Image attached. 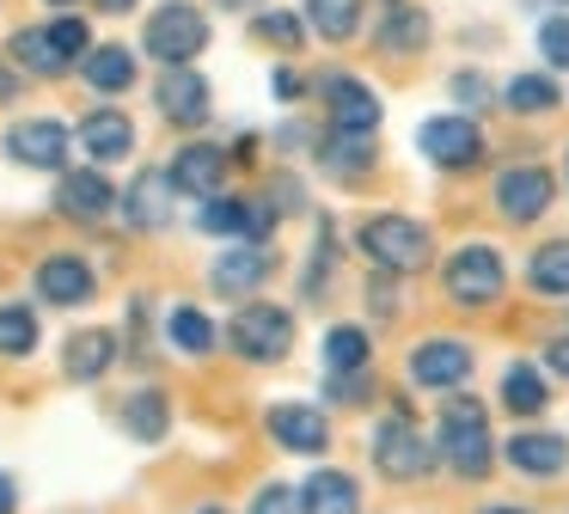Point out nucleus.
I'll return each instance as SVG.
<instances>
[{"label": "nucleus", "instance_id": "f257e3e1", "mask_svg": "<svg viewBox=\"0 0 569 514\" xmlns=\"http://www.w3.org/2000/svg\"><path fill=\"white\" fill-rule=\"evenodd\" d=\"M435 459L459 477V484H483L496 465V435H490V411L466 392H447L441 423H435Z\"/></svg>", "mask_w": 569, "mask_h": 514}, {"label": "nucleus", "instance_id": "f03ea898", "mask_svg": "<svg viewBox=\"0 0 569 514\" xmlns=\"http://www.w3.org/2000/svg\"><path fill=\"white\" fill-rule=\"evenodd\" d=\"M356 245L373 264V276H417V269H429V257H435L429 227L410 220V215H392V208H386V215H361L356 220Z\"/></svg>", "mask_w": 569, "mask_h": 514}, {"label": "nucleus", "instance_id": "7ed1b4c3", "mask_svg": "<svg viewBox=\"0 0 569 514\" xmlns=\"http://www.w3.org/2000/svg\"><path fill=\"white\" fill-rule=\"evenodd\" d=\"M227 349H233L239 362H251V367L288 362V349H295V313L276 306V300H246L233 318H227Z\"/></svg>", "mask_w": 569, "mask_h": 514}, {"label": "nucleus", "instance_id": "20e7f679", "mask_svg": "<svg viewBox=\"0 0 569 514\" xmlns=\"http://www.w3.org/2000/svg\"><path fill=\"white\" fill-rule=\"evenodd\" d=\"M141 49H148L160 68H190V61L209 49V12H202L197 0H166V7L148 12Z\"/></svg>", "mask_w": 569, "mask_h": 514}, {"label": "nucleus", "instance_id": "39448f33", "mask_svg": "<svg viewBox=\"0 0 569 514\" xmlns=\"http://www.w3.org/2000/svg\"><path fill=\"white\" fill-rule=\"evenodd\" d=\"M368 459L386 484H422V477L441 465L435 459V441H422V428L410 423V416H380V423H373Z\"/></svg>", "mask_w": 569, "mask_h": 514}, {"label": "nucleus", "instance_id": "423d86ee", "mask_svg": "<svg viewBox=\"0 0 569 514\" xmlns=\"http://www.w3.org/2000/svg\"><path fill=\"white\" fill-rule=\"evenodd\" d=\"M441 288H447V300L466 306V313L496 306V300L508 294V264H502V251H496V245H483V239L459 245V251L447 257V269H441Z\"/></svg>", "mask_w": 569, "mask_h": 514}, {"label": "nucleus", "instance_id": "0eeeda50", "mask_svg": "<svg viewBox=\"0 0 569 514\" xmlns=\"http://www.w3.org/2000/svg\"><path fill=\"white\" fill-rule=\"evenodd\" d=\"M557 208V178L539 166V159H515V166L496 171V215L515 220V227H532Z\"/></svg>", "mask_w": 569, "mask_h": 514}, {"label": "nucleus", "instance_id": "6e6552de", "mask_svg": "<svg viewBox=\"0 0 569 514\" xmlns=\"http://www.w3.org/2000/svg\"><path fill=\"white\" fill-rule=\"evenodd\" d=\"M417 154L429 159V166H441V171H471L483 159L478 117H459V110H447V117H422L417 122Z\"/></svg>", "mask_w": 569, "mask_h": 514}, {"label": "nucleus", "instance_id": "1a4fd4ad", "mask_svg": "<svg viewBox=\"0 0 569 514\" xmlns=\"http://www.w3.org/2000/svg\"><path fill=\"white\" fill-rule=\"evenodd\" d=\"M7 159L26 171H68V154H74V129L62 117H26L0 135Z\"/></svg>", "mask_w": 569, "mask_h": 514}, {"label": "nucleus", "instance_id": "9d476101", "mask_svg": "<svg viewBox=\"0 0 569 514\" xmlns=\"http://www.w3.org/2000/svg\"><path fill=\"white\" fill-rule=\"evenodd\" d=\"M319 98H325V122H331V135H373L380 117H386L380 92H373L368 80H356V73H325Z\"/></svg>", "mask_w": 569, "mask_h": 514}, {"label": "nucleus", "instance_id": "9b49d317", "mask_svg": "<svg viewBox=\"0 0 569 514\" xmlns=\"http://www.w3.org/2000/svg\"><path fill=\"white\" fill-rule=\"evenodd\" d=\"M471 367H478V355H471L466 337H422L417 349H410L405 374H410V386H422V392H459L471 379Z\"/></svg>", "mask_w": 569, "mask_h": 514}, {"label": "nucleus", "instance_id": "f8f14e48", "mask_svg": "<svg viewBox=\"0 0 569 514\" xmlns=\"http://www.w3.org/2000/svg\"><path fill=\"white\" fill-rule=\"evenodd\" d=\"M263 428H270L276 447L300 453V459H319V453L331 447V416H325L319 404H300V398L270 404V411H263Z\"/></svg>", "mask_w": 569, "mask_h": 514}, {"label": "nucleus", "instance_id": "ddd939ff", "mask_svg": "<svg viewBox=\"0 0 569 514\" xmlns=\"http://www.w3.org/2000/svg\"><path fill=\"white\" fill-rule=\"evenodd\" d=\"M166 184H172V196H197V202L221 196L227 190V147H214V141L178 147L172 166H166Z\"/></svg>", "mask_w": 569, "mask_h": 514}, {"label": "nucleus", "instance_id": "4468645a", "mask_svg": "<svg viewBox=\"0 0 569 514\" xmlns=\"http://www.w3.org/2000/svg\"><path fill=\"white\" fill-rule=\"evenodd\" d=\"M153 105H160V117L178 122V129H202L209 110H214V92L197 68H166L160 86H153Z\"/></svg>", "mask_w": 569, "mask_h": 514}, {"label": "nucleus", "instance_id": "2eb2a0df", "mask_svg": "<svg viewBox=\"0 0 569 514\" xmlns=\"http://www.w3.org/2000/svg\"><path fill=\"white\" fill-rule=\"evenodd\" d=\"M496 453L520 477H563L569 472V435H557V428H515Z\"/></svg>", "mask_w": 569, "mask_h": 514}, {"label": "nucleus", "instance_id": "dca6fc26", "mask_svg": "<svg viewBox=\"0 0 569 514\" xmlns=\"http://www.w3.org/2000/svg\"><path fill=\"white\" fill-rule=\"evenodd\" d=\"M74 141H80V154H87L92 166H117V159L136 154V122H129V110L99 105V110H87V117H80Z\"/></svg>", "mask_w": 569, "mask_h": 514}, {"label": "nucleus", "instance_id": "f3484780", "mask_svg": "<svg viewBox=\"0 0 569 514\" xmlns=\"http://www.w3.org/2000/svg\"><path fill=\"white\" fill-rule=\"evenodd\" d=\"M270 269H276V251H270V245H227V251L209 264V288L246 300V294H258L263 281H270Z\"/></svg>", "mask_w": 569, "mask_h": 514}, {"label": "nucleus", "instance_id": "a211bd4d", "mask_svg": "<svg viewBox=\"0 0 569 514\" xmlns=\"http://www.w3.org/2000/svg\"><path fill=\"white\" fill-rule=\"evenodd\" d=\"M117 208V184L104 178L99 166H80V171H62L56 178V215H68V220H104Z\"/></svg>", "mask_w": 569, "mask_h": 514}, {"label": "nucleus", "instance_id": "6ab92c4d", "mask_svg": "<svg viewBox=\"0 0 569 514\" xmlns=\"http://www.w3.org/2000/svg\"><path fill=\"white\" fill-rule=\"evenodd\" d=\"M38 294L50 306H87L92 294H99V276H92L87 257L56 251V257H43V264H38Z\"/></svg>", "mask_w": 569, "mask_h": 514}, {"label": "nucleus", "instance_id": "aec40b11", "mask_svg": "<svg viewBox=\"0 0 569 514\" xmlns=\"http://www.w3.org/2000/svg\"><path fill=\"white\" fill-rule=\"evenodd\" d=\"M117 208H123V220L136 233H160L172 220V184H166V171L148 166L129 190H117Z\"/></svg>", "mask_w": 569, "mask_h": 514}, {"label": "nucleus", "instance_id": "412c9836", "mask_svg": "<svg viewBox=\"0 0 569 514\" xmlns=\"http://www.w3.org/2000/svg\"><path fill=\"white\" fill-rule=\"evenodd\" d=\"M300 496V514H361V484L337 465H319L307 484H295Z\"/></svg>", "mask_w": 569, "mask_h": 514}, {"label": "nucleus", "instance_id": "4be33fe9", "mask_svg": "<svg viewBox=\"0 0 569 514\" xmlns=\"http://www.w3.org/2000/svg\"><path fill=\"white\" fill-rule=\"evenodd\" d=\"M502 411L520 416V423L545 416V411H551V379H545L532 362H508L502 367Z\"/></svg>", "mask_w": 569, "mask_h": 514}, {"label": "nucleus", "instance_id": "5701e85b", "mask_svg": "<svg viewBox=\"0 0 569 514\" xmlns=\"http://www.w3.org/2000/svg\"><path fill=\"white\" fill-rule=\"evenodd\" d=\"M117 362V330H74V337L62 343V374L68 379H104Z\"/></svg>", "mask_w": 569, "mask_h": 514}, {"label": "nucleus", "instance_id": "b1692460", "mask_svg": "<svg viewBox=\"0 0 569 514\" xmlns=\"http://www.w3.org/2000/svg\"><path fill=\"white\" fill-rule=\"evenodd\" d=\"M80 73H87L92 92H129L136 86V49L129 43H92L87 56H80Z\"/></svg>", "mask_w": 569, "mask_h": 514}, {"label": "nucleus", "instance_id": "393cba45", "mask_svg": "<svg viewBox=\"0 0 569 514\" xmlns=\"http://www.w3.org/2000/svg\"><path fill=\"white\" fill-rule=\"evenodd\" d=\"M123 428H129V441H141V447H160L166 428H172V404H166V392L160 386L129 392L123 398Z\"/></svg>", "mask_w": 569, "mask_h": 514}, {"label": "nucleus", "instance_id": "a878e982", "mask_svg": "<svg viewBox=\"0 0 569 514\" xmlns=\"http://www.w3.org/2000/svg\"><path fill=\"white\" fill-rule=\"evenodd\" d=\"M319 367L325 374H368L373 367V337L361 325H331L319 343Z\"/></svg>", "mask_w": 569, "mask_h": 514}, {"label": "nucleus", "instance_id": "bb28decb", "mask_svg": "<svg viewBox=\"0 0 569 514\" xmlns=\"http://www.w3.org/2000/svg\"><path fill=\"white\" fill-rule=\"evenodd\" d=\"M429 31H435L429 12L405 0V7H392L380 24H373V43H380L386 56H417V49H429Z\"/></svg>", "mask_w": 569, "mask_h": 514}, {"label": "nucleus", "instance_id": "cd10ccee", "mask_svg": "<svg viewBox=\"0 0 569 514\" xmlns=\"http://www.w3.org/2000/svg\"><path fill=\"white\" fill-rule=\"evenodd\" d=\"M166 343L197 362V355L221 349V330H214V318L202 313V306H172V313H166Z\"/></svg>", "mask_w": 569, "mask_h": 514}, {"label": "nucleus", "instance_id": "c85d7f7f", "mask_svg": "<svg viewBox=\"0 0 569 514\" xmlns=\"http://www.w3.org/2000/svg\"><path fill=\"white\" fill-rule=\"evenodd\" d=\"M527 288L539 300H569V239H545L527 257Z\"/></svg>", "mask_w": 569, "mask_h": 514}, {"label": "nucleus", "instance_id": "c756f323", "mask_svg": "<svg viewBox=\"0 0 569 514\" xmlns=\"http://www.w3.org/2000/svg\"><path fill=\"white\" fill-rule=\"evenodd\" d=\"M300 24L325 43H349L361 31V0H307L300 7Z\"/></svg>", "mask_w": 569, "mask_h": 514}, {"label": "nucleus", "instance_id": "7c9ffc66", "mask_svg": "<svg viewBox=\"0 0 569 514\" xmlns=\"http://www.w3.org/2000/svg\"><path fill=\"white\" fill-rule=\"evenodd\" d=\"M312 154H319V166L331 171V178H361V171H373V135H325L319 147H312Z\"/></svg>", "mask_w": 569, "mask_h": 514}, {"label": "nucleus", "instance_id": "2f4dec72", "mask_svg": "<svg viewBox=\"0 0 569 514\" xmlns=\"http://www.w3.org/2000/svg\"><path fill=\"white\" fill-rule=\"evenodd\" d=\"M502 105L515 110V117H545V110L563 105V92H557L551 73H515V80L502 86Z\"/></svg>", "mask_w": 569, "mask_h": 514}, {"label": "nucleus", "instance_id": "473e14b6", "mask_svg": "<svg viewBox=\"0 0 569 514\" xmlns=\"http://www.w3.org/2000/svg\"><path fill=\"white\" fill-rule=\"evenodd\" d=\"M13 68L19 73H38V80H56V73H68V61L50 49V37H43V24H26V31H13Z\"/></svg>", "mask_w": 569, "mask_h": 514}, {"label": "nucleus", "instance_id": "72a5a7b5", "mask_svg": "<svg viewBox=\"0 0 569 514\" xmlns=\"http://www.w3.org/2000/svg\"><path fill=\"white\" fill-rule=\"evenodd\" d=\"M251 37H258V43H270V49H282V56H295V49L307 43V24H300V12L263 7V12H251Z\"/></svg>", "mask_w": 569, "mask_h": 514}, {"label": "nucleus", "instance_id": "f704fd0d", "mask_svg": "<svg viewBox=\"0 0 569 514\" xmlns=\"http://www.w3.org/2000/svg\"><path fill=\"white\" fill-rule=\"evenodd\" d=\"M31 349H38V313L31 306H0V355L26 362Z\"/></svg>", "mask_w": 569, "mask_h": 514}, {"label": "nucleus", "instance_id": "c9c22d12", "mask_svg": "<svg viewBox=\"0 0 569 514\" xmlns=\"http://www.w3.org/2000/svg\"><path fill=\"white\" fill-rule=\"evenodd\" d=\"M331 269H337V233H331V220H319V245H312V264H307V276H300V294H307V300H325Z\"/></svg>", "mask_w": 569, "mask_h": 514}, {"label": "nucleus", "instance_id": "e433bc0d", "mask_svg": "<svg viewBox=\"0 0 569 514\" xmlns=\"http://www.w3.org/2000/svg\"><path fill=\"white\" fill-rule=\"evenodd\" d=\"M43 37H50V49L68 61V68H74V61L92 49V31H87V19H74V12H62V19H50V24H43Z\"/></svg>", "mask_w": 569, "mask_h": 514}, {"label": "nucleus", "instance_id": "4c0bfd02", "mask_svg": "<svg viewBox=\"0 0 569 514\" xmlns=\"http://www.w3.org/2000/svg\"><path fill=\"white\" fill-rule=\"evenodd\" d=\"M453 98H459V117H478V110H490V80H483L478 68H459L453 73Z\"/></svg>", "mask_w": 569, "mask_h": 514}, {"label": "nucleus", "instance_id": "58836bf2", "mask_svg": "<svg viewBox=\"0 0 569 514\" xmlns=\"http://www.w3.org/2000/svg\"><path fill=\"white\" fill-rule=\"evenodd\" d=\"M539 56L551 61V68H569V12L539 19Z\"/></svg>", "mask_w": 569, "mask_h": 514}, {"label": "nucleus", "instance_id": "ea45409f", "mask_svg": "<svg viewBox=\"0 0 569 514\" xmlns=\"http://www.w3.org/2000/svg\"><path fill=\"white\" fill-rule=\"evenodd\" d=\"M368 392H380L368 374H325V398L331 404H368Z\"/></svg>", "mask_w": 569, "mask_h": 514}, {"label": "nucleus", "instance_id": "a19ab883", "mask_svg": "<svg viewBox=\"0 0 569 514\" xmlns=\"http://www.w3.org/2000/svg\"><path fill=\"white\" fill-rule=\"evenodd\" d=\"M246 514H300L295 484H263L258 496H251V508H246Z\"/></svg>", "mask_w": 569, "mask_h": 514}, {"label": "nucleus", "instance_id": "79ce46f5", "mask_svg": "<svg viewBox=\"0 0 569 514\" xmlns=\"http://www.w3.org/2000/svg\"><path fill=\"white\" fill-rule=\"evenodd\" d=\"M270 92L282 98V105H300V98H307V80H300L295 68H276V73H270Z\"/></svg>", "mask_w": 569, "mask_h": 514}, {"label": "nucleus", "instance_id": "37998d69", "mask_svg": "<svg viewBox=\"0 0 569 514\" xmlns=\"http://www.w3.org/2000/svg\"><path fill=\"white\" fill-rule=\"evenodd\" d=\"M368 306H380V318H392V313H398V300H392V276H368Z\"/></svg>", "mask_w": 569, "mask_h": 514}, {"label": "nucleus", "instance_id": "c03bdc74", "mask_svg": "<svg viewBox=\"0 0 569 514\" xmlns=\"http://www.w3.org/2000/svg\"><path fill=\"white\" fill-rule=\"evenodd\" d=\"M545 367L569 379V330H563V337H551V343H545Z\"/></svg>", "mask_w": 569, "mask_h": 514}, {"label": "nucleus", "instance_id": "a18cd8bd", "mask_svg": "<svg viewBox=\"0 0 569 514\" xmlns=\"http://www.w3.org/2000/svg\"><path fill=\"white\" fill-rule=\"evenodd\" d=\"M0 514H19V477L0 472Z\"/></svg>", "mask_w": 569, "mask_h": 514}, {"label": "nucleus", "instance_id": "49530a36", "mask_svg": "<svg viewBox=\"0 0 569 514\" xmlns=\"http://www.w3.org/2000/svg\"><path fill=\"white\" fill-rule=\"evenodd\" d=\"M7 98H19V68H0V105Z\"/></svg>", "mask_w": 569, "mask_h": 514}, {"label": "nucleus", "instance_id": "de8ad7c7", "mask_svg": "<svg viewBox=\"0 0 569 514\" xmlns=\"http://www.w3.org/2000/svg\"><path fill=\"white\" fill-rule=\"evenodd\" d=\"M221 12H263V0H214Z\"/></svg>", "mask_w": 569, "mask_h": 514}, {"label": "nucleus", "instance_id": "09e8293b", "mask_svg": "<svg viewBox=\"0 0 569 514\" xmlns=\"http://www.w3.org/2000/svg\"><path fill=\"white\" fill-rule=\"evenodd\" d=\"M483 514H532V508H520V502H490Z\"/></svg>", "mask_w": 569, "mask_h": 514}, {"label": "nucleus", "instance_id": "8fccbe9b", "mask_svg": "<svg viewBox=\"0 0 569 514\" xmlns=\"http://www.w3.org/2000/svg\"><path fill=\"white\" fill-rule=\"evenodd\" d=\"M99 7H104V12H129L136 0H99Z\"/></svg>", "mask_w": 569, "mask_h": 514}, {"label": "nucleus", "instance_id": "3c124183", "mask_svg": "<svg viewBox=\"0 0 569 514\" xmlns=\"http://www.w3.org/2000/svg\"><path fill=\"white\" fill-rule=\"evenodd\" d=\"M190 514H227V508H221V502H202V508H190Z\"/></svg>", "mask_w": 569, "mask_h": 514}, {"label": "nucleus", "instance_id": "603ef678", "mask_svg": "<svg viewBox=\"0 0 569 514\" xmlns=\"http://www.w3.org/2000/svg\"><path fill=\"white\" fill-rule=\"evenodd\" d=\"M563 184H569V154H563Z\"/></svg>", "mask_w": 569, "mask_h": 514}, {"label": "nucleus", "instance_id": "864d4df0", "mask_svg": "<svg viewBox=\"0 0 569 514\" xmlns=\"http://www.w3.org/2000/svg\"><path fill=\"white\" fill-rule=\"evenodd\" d=\"M392 7H405V0H386V12H392Z\"/></svg>", "mask_w": 569, "mask_h": 514}, {"label": "nucleus", "instance_id": "5fc2aeb1", "mask_svg": "<svg viewBox=\"0 0 569 514\" xmlns=\"http://www.w3.org/2000/svg\"><path fill=\"white\" fill-rule=\"evenodd\" d=\"M56 7H68V0H56Z\"/></svg>", "mask_w": 569, "mask_h": 514}, {"label": "nucleus", "instance_id": "6e6d98bb", "mask_svg": "<svg viewBox=\"0 0 569 514\" xmlns=\"http://www.w3.org/2000/svg\"><path fill=\"white\" fill-rule=\"evenodd\" d=\"M563 514H569V508H563Z\"/></svg>", "mask_w": 569, "mask_h": 514}]
</instances>
